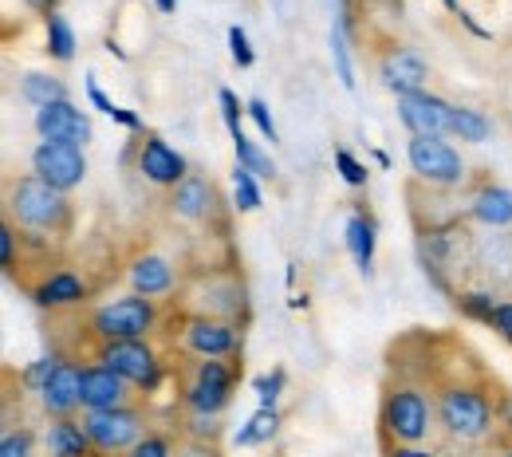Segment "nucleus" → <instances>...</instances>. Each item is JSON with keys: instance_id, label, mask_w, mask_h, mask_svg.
<instances>
[{"instance_id": "obj_12", "label": "nucleus", "mask_w": 512, "mask_h": 457, "mask_svg": "<svg viewBox=\"0 0 512 457\" xmlns=\"http://www.w3.org/2000/svg\"><path fill=\"white\" fill-rule=\"evenodd\" d=\"M32 174L44 178L56 190H79L87 182V154L71 142H36L32 150Z\"/></svg>"}, {"instance_id": "obj_45", "label": "nucleus", "mask_w": 512, "mask_h": 457, "mask_svg": "<svg viewBox=\"0 0 512 457\" xmlns=\"http://www.w3.org/2000/svg\"><path fill=\"white\" fill-rule=\"evenodd\" d=\"M154 8H158L162 16H170V12H178V0H154Z\"/></svg>"}, {"instance_id": "obj_38", "label": "nucleus", "mask_w": 512, "mask_h": 457, "mask_svg": "<svg viewBox=\"0 0 512 457\" xmlns=\"http://www.w3.org/2000/svg\"><path fill=\"white\" fill-rule=\"evenodd\" d=\"M229 52H233V64L241 67V71H249L256 64V52L253 44H249V32L241 28V24H233L229 28Z\"/></svg>"}, {"instance_id": "obj_24", "label": "nucleus", "mask_w": 512, "mask_h": 457, "mask_svg": "<svg viewBox=\"0 0 512 457\" xmlns=\"http://www.w3.org/2000/svg\"><path fill=\"white\" fill-rule=\"evenodd\" d=\"M276 434H280V410H264V406H256L253 414H249V422L237 426V430L229 434V442H233L237 450H256V446L276 442Z\"/></svg>"}, {"instance_id": "obj_20", "label": "nucleus", "mask_w": 512, "mask_h": 457, "mask_svg": "<svg viewBox=\"0 0 512 457\" xmlns=\"http://www.w3.org/2000/svg\"><path fill=\"white\" fill-rule=\"evenodd\" d=\"M79 394H83V367H79L75 359H60L56 375H52L48 387L40 391L44 410H48L52 418H75V414L83 410Z\"/></svg>"}, {"instance_id": "obj_3", "label": "nucleus", "mask_w": 512, "mask_h": 457, "mask_svg": "<svg viewBox=\"0 0 512 457\" xmlns=\"http://www.w3.org/2000/svg\"><path fill=\"white\" fill-rule=\"evenodd\" d=\"M434 402L422 383L398 375V383H386L383 402H379V434L383 446H422L434 430Z\"/></svg>"}, {"instance_id": "obj_11", "label": "nucleus", "mask_w": 512, "mask_h": 457, "mask_svg": "<svg viewBox=\"0 0 512 457\" xmlns=\"http://www.w3.org/2000/svg\"><path fill=\"white\" fill-rule=\"evenodd\" d=\"M178 339L190 359H241L245 351V327L213 316H182Z\"/></svg>"}, {"instance_id": "obj_30", "label": "nucleus", "mask_w": 512, "mask_h": 457, "mask_svg": "<svg viewBox=\"0 0 512 457\" xmlns=\"http://www.w3.org/2000/svg\"><path fill=\"white\" fill-rule=\"evenodd\" d=\"M260 205H264L260 178L249 174L245 166H233V209H237V213H256Z\"/></svg>"}, {"instance_id": "obj_37", "label": "nucleus", "mask_w": 512, "mask_h": 457, "mask_svg": "<svg viewBox=\"0 0 512 457\" xmlns=\"http://www.w3.org/2000/svg\"><path fill=\"white\" fill-rule=\"evenodd\" d=\"M245 111H249V119L256 123V131L264 134V142H280V131H276V123H272V111H268V103L260 99V95H253L249 103H245Z\"/></svg>"}, {"instance_id": "obj_14", "label": "nucleus", "mask_w": 512, "mask_h": 457, "mask_svg": "<svg viewBox=\"0 0 512 457\" xmlns=\"http://www.w3.org/2000/svg\"><path fill=\"white\" fill-rule=\"evenodd\" d=\"M32 127L40 134V142H71V146H79V150H87V142H91V134H95L91 131L87 111H79L71 99L40 107L36 119H32Z\"/></svg>"}, {"instance_id": "obj_15", "label": "nucleus", "mask_w": 512, "mask_h": 457, "mask_svg": "<svg viewBox=\"0 0 512 457\" xmlns=\"http://www.w3.org/2000/svg\"><path fill=\"white\" fill-rule=\"evenodd\" d=\"M217 205H221L217 190H213V182L205 174H190L186 182H178L170 190V197H166V213L174 221H182V225H213Z\"/></svg>"}, {"instance_id": "obj_42", "label": "nucleus", "mask_w": 512, "mask_h": 457, "mask_svg": "<svg viewBox=\"0 0 512 457\" xmlns=\"http://www.w3.org/2000/svg\"><path fill=\"white\" fill-rule=\"evenodd\" d=\"M489 327L505 339L512 347V300H497V308H493V320H489Z\"/></svg>"}, {"instance_id": "obj_39", "label": "nucleus", "mask_w": 512, "mask_h": 457, "mask_svg": "<svg viewBox=\"0 0 512 457\" xmlns=\"http://www.w3.org/2000/svg\"><path fill=\"white\" fill-rule=\"evenodd\" d=\"M217 103H221V119H225V127H229V138H237L241 131V115H249V111H241V99L229 91V87H221L217 91Z\"/></svg>"}, {"instance_id": "obj_7", "label": "nucleus", "mask_w": 512, "mask_h": 457, "mask_svg": "<svg viewBox=\"0 0 512 457\" xmlns=\"http://www.w3.org/2000/svg\"><path fill=\"white\" fill-rule=\"evenodd\" d=\"M91 363L111 367L115 375H123L130 387L142 394L162 391V383H166V375H170L166 355L158 351L154 339H115V343H99Z\"/></svg>"}, {"instance_id": "obj_6", "label": "nucleus", "mask_w": 512, "mask_h": 457, "mask_svg": "<svg viewBox=\"0 0 512 457\" xmlns=\"http://www.w3.org/2000/svg\"><path fill=\"white\" fill-rule=\"evenodd\" d=\"M158 324H162L158 300L138 296V292L107 300V304L91 308V316H87V331L95 335V347L115 343V339H154Z\"/></svg>"}, {"instance_id": "obj_49", "label": "nucleus", "mask_w": 512, "mask_h": 457, "mask_svg": "<svg viewBox=\"0 0 512 457\" xmlns=\"http://www.w3.org/2000/svg\"><path fill=\"white\" fill-rule=\"evenodd\" d=\"M52 4H56V0H52Z\"/></svg>"}, {"instance_id": "obj_40", "label": "nucleus", "mask_w": 512, "mask_h": 457, "mask_svg": "<svg viewBox=\"0 0 512 457\" xmlns=\"http://www.w3.org/2000/svg\"><path fill=\"white\" fill-rule=\"evenodd\" d=\"M87 99H91V107H95L99 115H107V119H115V115H119V103H115V99H107V91L99 87L95 71L87 75Z\"/></svg>"}, {"instance_id": "obj_23", "label": "nucleus", "mask_w": 512, "mask_h": 457, "mask_svg": "<svg viewBox=\"0 0 512 457\" xmlns=\"http://www.w3.org/2000/svg\"><path fill=\"white\" fill-rule=\"evenodd\" d=\"M469 217L489 225V229H505L512 225V190L509 186H493L485 182L477 194L469 197Z\"/></svg>"}, {"instance_id": "obj_10", "label": "nucleus", "mask_w": 512, "mask_h": 457, "mask_svg": "<svg viewBox=\"0 0 512 457\" xmlns=\"http://www.w3.org/2000/svg\"><path fill=\"white\" fill-rule=\"evenodd\" d=\"M83 430L95 446V457H119L150 434V418L142 406H119V410L83 414Z\"/></svg>"}, {"instance_id": "obj_1", "label": "nucleus", "mask_w": 512, "mask_h": 457, "mask_svg": "<svg viewBox=\"0 0 512 457\" xmlns=\"http://www.w3.org/2000/svg\"><path fill=\"white\" fill-rule=\"evenodd\" d=\"M4 217L24 233L64 241L71 237V225H75V205L64 190L48 186L36 174H24V178H8V186H4Z\"/></svg>"}, {"instance_id": "obj_36", "label": "nucleus", "mask_w": 512, "mask_h": 457, "mask_svg": "<svg viewBox=\"0 0 512 457\" xmlns=\"http://www.w3.org/2000/svg\"><path fill=\"white\" fill-rule=\"evenodd\" d=\"M16 264H20V229L4 217V225H0V268H4V276H16Z\"/></svg>"}, {"instance_id": "obj_34", "label": "nucleus", "mask_w": 512, "mask_h": 457, "mask_svg": "<svg viewBox=\"0 0 512 457\" xmlns=\"http://www.w3.org/2000/svg\"><path fill=\"white\" fill-rule=\"evenodd\" d=\"M60 359H64V355H44V359H36V363L20 375V387H24V391H32V394H40L44 387H48V379L56 375Z\"/></svg>"}, {"instance_id": "obj_47", "label": "nucleus", "mask_w": 512, "mask_h": 457, "mask_svg": "<svg viewBox=\"0 0 512 457\" xmlns=\"http://www.w3.org/2000/svg\"><path fill=\"white\" fill-rule=\"evenodd\" d=\"M442 4H446L453 16H461V4H457V0H442Z\"/></svg>"}, {"instance_id": "obj_26", "label": "nucleus", "mask_w": 512, "mask_h": 457, "mask_svg": "<svg viewBox=\"0 0 512 457\" xmlns=\"http://www.w3.org/2000/svg\"><path fill=\"white\" fill-rule=\"evenodd\" d=\"M20 99L40 111V107H48V103L67 99V87H64V79H56V75H48V71H24V75H20Z\"/></svg>"}, {"instance_id": "obj_13", "label": "nucleus", "mask_w": 512, "mask_h": 457, "mask_svg": "<svg viewBox=\"0 0 512 457\" xmlns=\"http://www.w3.org/2000/svg\"><path fill=\"white\" fill-rule=\"evenodd\" d=\"M28 296L44 312H71V308H83L91 300V284L75 268H52L36 284H28Z\"/></svg>"}, {"instance_id": "obj_2", "label": "nucleus", "mask_w": 512, "mask_h": 457, "mask_svg": "<svg viewBox=\"0 0 512 457\" xmlns=\"http://www.w3.org/2000/svg\"><path fill=\"white\" fill-rule=\"evenodd\" d=\"M178 296H182L186 316H213V320H229L241 327L249 324V288L237 268H221V264L193 268L182 280Z\"/></svg>"}, {"instance_id": "obj_17", "label": "nucleus", "mask_w": 512, "mask_h": 457, "mask_svg": "<svg viewBox=\"0 0 512 457\" xmlns=\"http://www.w3.org/2000/svg\"><path fill=\"white\" fill-rule=\"evenodd\" d=\"M379 83L394 99L402 95H418V91H430V64L414 52V48H390L383 60H379Z\"/></svg>"}, {"instance_id": "obj_48", "label": "nucleus", "mask_w": 512, "mask_h": 457, "mask_svg": "<svg viewBox=\"0 0 512 457\" xmlns=\"http://www.w3.org/2000/svg\"><path fill=\"white\" fill-rule=\"evenodd\" d=\"M501 457H512V446H505V450H501Z\"/></svg>"}, {"instance_id": "obj_27", "label": "nucleus", "mask_w": 512, "mask_h": 457, "mask_svg": "<svg viewBox=\"0 0 512 457\" xmlns=\"http://www.w3.org/2000/svg\"><path fill=\"white\" fill-rule=\"evenodd\" d=\"M44 32H48V56H52L56 64H71V60H75V48H79L71 20H67L64 12H48V16H44Z\"/></svg>"}, {"instance_id": "obj_18", "label": "nucleus", "mask_w": 512, "mask_h": 457, "mask_svg": "<svg viewBox=\"0 0 512 457\" xmlns=\"http://www.w3.org/2000/svg\"><path fill=\"white\" fill-rule=\"evenodd\" d=\"M127 280H130V292L150 296V300L174 296V292L182 288V276H178L174 261H170V257H162V253H154V249L138 253V257L127 264Z\"/></svg>"}, {"instance_id": "obj_35", "label": "nucleus", "mask_w": 512, "mask_h": 457, "mask_svg": "<svg viewBox=\"0 0 512 457\" xmlns=\"http://www.w3.org/2000/svg\"><path fill=\"white\" fill-rule=\"evenodd\" d=\"M284 383H288V375L276 367V371H268V375H256L253 379V391H256V402L264 406V410H276V402H280V394H284Z\"/></svg>"}, {"instance_id": "obj_9", "label": "nucleus", "mask_w": 512, "mask_h": 457, "mask_svg": "<svg viewBox=\"0 0 512 457\" xmlns=\"http://www.w3.org/2000/svg\"><path fill=\"white\" fill-rule=\"evenodd\" d=\"M406 162H410V174L430 190H457L469 174L461 150L449 146L446 134L442 138H410L406 142Z\"/></svg>"}, {"instance_id": "obj_16", "label": "nucleus", "mask_w": 512, "mask_h": 457, "mask_svg": "<svg viewBox=\"0 0 512 457\" xmlns=\"http://www.w3.org/2000/svg\"><path fill=\"white\" fill-rule=\"evenodd\" d=\"M449 111H453V103H446L434 91H418V95L398 99V123L410 131V138H442L449 127Z\"/></svg>"}, {"instance_id": "obj_29", "label": "nucleus", "mask_w": 512, "mask_h": 457, "mask_svg": "<svg viewBox=\"0 0 512 457\" xmlns=\"http://www.w3.org/2000/svg\"><path fill=\"white\" fill-rule=\"evenodd\" d=\"M233 150H237V166H245L249 174L264 178V182H272V178H276V162L256 146L249 134H237V138H233Z\"/></svg>"}, {"instance_id": "obj_43", "label": "nucleus", "mask_w": 512, "mask_h": 457, "mask_svg": "<svg viewBox=\"0 0 512 457\" xmlns=\"http://www.w3.org/2000/svg\"><path fill=\"white\" fill-rule=\"evenodd\" d=\"M174 457H221V446L217 442H201V438H182Z\"/></svg>"}, {"instance_id": "obj_46", "label": "nucleus", "mask_w": 512, "mask_h": 457, "mask_svg": "<svg viewBox=\"0 0 512 457\" xmlns=\"http://www.w3.org/2000/svg\"><path fill=\"white\" fill-rule=\"evenodd\" d=\"M24 4H32V8H44V16H48V12H56V8H52V0H24Z\"/></svg>"}, {"instance_id": "obj_21", "label": "nucleus", "mask_w": 512, "mask_h": 457, "mask_svg": "<svg viewBox=\"0 0 512 457\" xmlns=\"http://www.w3.org/2000/svg\"><path fill=\"white\" fill-rule=\"evenodd\" d=\"M343 245H347L355 268L363 276H371L375 272V249H379V225H375V217L363 213V209H351V217L343 225Z\"/></svg>"}, {"instance_id": "obj_25", "label": "nucleus", "mask_w": 512, "mask_h": 457, "mask_svg": "<svg viewBox=\"0 0 512 457\" xmlns=\"http://www.w3.org/2000/svg\"><path fill=\"white\" fill-rule=\"evenodd\" d=\"M446 134H449V138H457V142L481 146V142H489V134H493V119H489L485 111H477V107L453 103V111H449V127H446Z\"/></svg>"}, {"instance_id": "obj_31", "label": "nucleus", "mask_w": 512, "mask_h": 457, "mask_svg": "<svg viewBox=\"0 0 512 457\" xmlns=\"http://www.w3.org/2000/svg\"><path fill=\"white\" fill-rule=\"evenodd\" d=\"M335 170H339V178H343L351 190H363V186L371 182V170H367V166H363L347 146H339V150H335Z\"/></svg>"}, {"instance_id": "obj_32", "label": "nucleus", "mask_w": 512, "mask_h": 457, "mask_svg": "<svg viewBox=\"0 0 512 457\" xmlns=\"http://www.w3.org/2000/svg\"><path fill=\"white\" fill-rule=\"evenodd\" d=\"M493 308H497V300H493L489 292H461V296H457V312H461L465 320L489 324V320H493Z\"/></svg>"}, {"instance_id": "obj_19", "label": "nucleus", "mask_w": 512, "mask_h": 457, "mask_svg": "<svg viewBox=\"0 0 512 457\" xmlns=\"http://www.w3.org/2000/svg\"><path fill=\"white\" fill-rule=\"evenodd\" d=\"M130 387L123 375H115L111 367L103 363H87L83 367V414H99V410H119V406H130Z\"/></svg>"}, {"instance_id": "obj_22", "label": "nucleus", "mask_w": 512, "mask_h": 457, "mask_svg": "<svg viewBox=\"0 0 512 457\" xmlns=\"http://www.w3.org/2000/svg\"><path fill=\"white\" fill-rule=\"evenodd\" d=\"M44 446H48V457H95V446L83 430V418H52Z\"/></svg>"}, {"instance_id": "obj_4", "label": "nucleus", "mask_w": 512, "mask_h": 457, "mask_svg": "<svg viewBox=\"0 0 512 457\" xmlns=\"http://www.w3.org/2000/svg\"><path fill=\"white\" fill-rule=\"evenodd\" d=\"M434 410H438L442 430L461 442H481L497 426V402L477 383H442Z\"/></svg>"}, {"instance_id": "obj_5", "label": "nucleus", "mask_w": 512, "mask_h": 457, "mask_svg": "<svg viewBox=\"0 0 512 457\" xmlns=\"http://www.w3.org/2000/svg\"><path fill=\"white\" fill-rule=\"evenodd\" d=\"M241 383V359H190L182 371V406L186 414L221 418Z\"/></svg>"}, {"instance_id": "obj_28", "label": "nucleus", "mask_w": 512, "mask_h": 457, "mask_svg": "<svg viewBox=\"0 0 512 457\" xmlns=\"http://www.w3.org/2000/svg\"><path fill=\"white\" fill-rule=\"evenodd\" d=\"M331 60L339 71V83L343 91H355V64H351V28L343 20L331 24Z\"/></svg>"}, {"instance_id": "obj_44", "label": "nucleus", "mask_w": 512, "mask_h": 457, "mask_svg": "<svg viewBox=\"0 0 512 457\" xmlns=\"http://www.w3.org/2000/svg\"><path fill=\"white\" fill-rule=\"evenodd\" d=\"M383 457H438V454L426 450V446H386Z\"/></svg>"}, {"instance_id": "obj_33", "label": "nucleus", "mask_w": 512, "mask_h": 457, "mask_svg": "<svg viewBox=\"0 0 512 457\" xmlns=\"http://www.w3.org/2000/svg\"><path fill=\"white\" fill-rule=\"evenodd\" d=\"M174 454H178V442L170 434H162V430H150L138 446H130L127 454L119 457H174Z\"/></svg>"}, {"instance_id": "obj_8", "label": "nucleus", "mask_w": 512, "mask_h": 457, "mask_svg": "<svg viewBox=\"0 0 512 457\" xmlns=\"http://www.w3.org/2000/svg\"><path fill=\"white\" fill-rule=\"evenodd\" d=\"M123 162H134L138 178L150 182V186H158V190H174L178 182H186V178L193 174L190 162H186V154L174 150L158 131L138 134V138L127 146Z\"/></svg>"}, {"instance_id": "obj_41", "label": "nucleus", "mask_w": 512, "mask_h": 457, "mask_svg": "<svg viewBox=\"0 0 512 457\" xmlns=\"http://www.w3.org/2000/svg\"><path fill=\"white\" fill-rule=\"evenodd\" d=\"M0 457H32V434L28 430H8L0 442Z\"/></svg>"}]
</instances>
